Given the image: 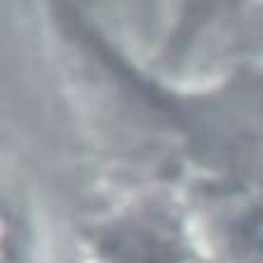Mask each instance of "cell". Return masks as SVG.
I'll return each mask as SVG.
<instances>
[{
	"label": "cell",
	"instance_id": "6da1fadb",
	"mask_svg": "<svg viewBox=\"0 0 263 263\" xmlns=\"http://www.w3.org/2000/svg\"><path fill=\"white\" fill-rule=\"evenodd\" d=\"M233 263H263V207L254 209L235 226L230 237Z\"/></svg>",
	"mask_w": 263,
	"mask_h": 263
}]
</instances>
